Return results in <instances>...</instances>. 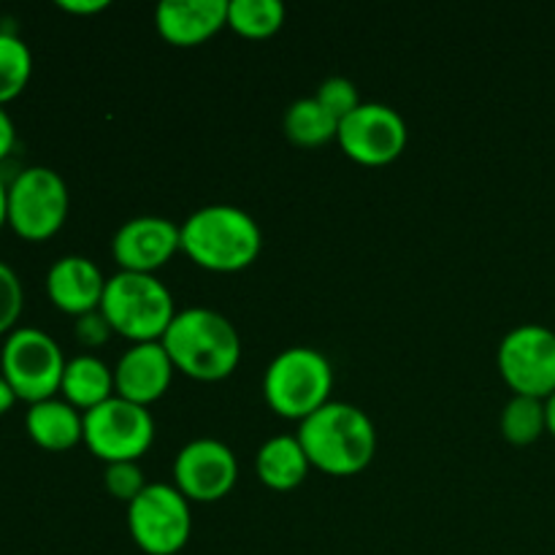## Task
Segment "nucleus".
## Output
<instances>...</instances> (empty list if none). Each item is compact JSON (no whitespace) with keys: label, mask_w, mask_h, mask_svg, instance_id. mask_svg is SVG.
Returning <instances> with one entry per match:
<instances>
[{"label":"nucleus","mask_w":555,"mask_h":555,"mask_svg":"<svg viewBox=\"0 0 555 555\" xmlns=\"http://www.w3.org/2000/svg\"><path fill=\"white\" fill-rule=\"evenodd\" d=\"M173 369L198 383L231 377L242 361V336L225 314L206 307L177 312L160 339Z\"/></svg>","instance_id":"obj_1"},{"label":"nucleus","mask_w":555,"mask_h":555,"mask_svg":"<svg viewBox=\"0 0 555 555\" xmlns=\"http://www.w3.org/2000/svg\"><path fill=\"white\" fill-rule=\"evenodd\" d=\"M298 442L309 464L331 477H352L372 464L377 453V431L363 410L328 401L323 410L298 423Z\"/></svg>","instance_id":"obj_2"},{"label":"nucleus","mask_w":555,"mask_h":555,"mask_svg":"<svg viewBox=\"0 0 555 555\" xmlns=\"http://www.w3.org/2000/svg\"><path fill=\"white\" fill-rule=\"evenodd\" d=\"M179 228H182V253L195 266L217 274L249 269L263 249L260 225L238 206H204Z\"/></svg>","instance_id":"obj_3"},{"label":"nucleus","mask_w":555,"mask_h":555,"mask_svg":"<svg viewBox=\"0 0 555 555\" xmlns=\"http://www.w3.org/2000/svg\"><path fill=\"white\" fill-rule=\"evenodd\" d=\"M101 312L114 334L125 336L133 345L160 341L177 318L171 291L155 274L133 271H117L108 276Z\"/></svg>","instance_id":"obj_4"},{"label":"nucleus","mask_w":555,"mask_h":555,"mask_svg":"<svg viewBox=\"0 0 555 555\" xmlns=\"http://www.w3.org/2000/svg\"><path fill=\"white\" fill-rule=\"evenodd\" d=\"M334 390L331 361L314 347H287L269 363L263 377V399L274 415L304 423L323 410Z\"/></svg>","instance_id":"obj_5"},{"label":"nucleus","mask_w":555,"mask_h":555,"mask_svg":"<svg viewBox=\"0 0 555 555\" xmlns=\"http://www.w3.org/2000/svg\"><path fill=\"white\" fill-rule=\"evenodd\" d=\"M65 356L57 341L41 328H16L0 350V374L16 399L27 404L54 399L65 374Z\"/></svg>","instance_id":"obj_6"},{"label":"nucleus","mask_w":555,"mask_h":555,"mask_svg":"<svg viewBox=\"0 0 555 555\" xmlns=\"http://www.w3.org/2000/svg\"><path fill=\"white\" fill-rule=\"evenodd\" d=\"M68 184L47 166H30L9 184V228L25 242H47L68 217Z\"/></svg>","instance_id":"obj_7"},{"label":"nucleus","mask_w":555,"mask_h":555,"mask_svg":"<svg viewBox=\"0 0 555 555\" xmlns=\"http://www.w3.org/2000/svg\"><path fill=\"white\" fill-rule=\"evenodd\" d=\"M128 531L141 553L177 555L193 534L190 502L166 482H150L133 504H128Z\"/></svg>","instance_id":"obj_8"},{"label":"nucleus","mask_w":555,"mask_h":555,"mask_svg":"<svg viewBox=\"0 0 555 555\" xmlns=\"http://www.w3.org/2000/svg\"><path fill=\"white\" fill-rule=\"evenodd\" d=\"M152 442L155 421L146 406L114 396L95 410L85 412V444L103 464L139 461Z\"/></svg>","instance_id":"obj_9"},{"label":"nucleus","mask_w":555,"mask_h":555,"mask_svg":"<svg viewBox=\"0 0 555 555\" xmlns=\"http://www.w3.org/2000/svg\"><path fill=\"white\" fill-rule=\"evenodd\" d=\"M496 363L513 396L551 399L555 393V331L537 323L518 325L499 345Z\"/></svg>","instance_id":"obj_10"},{"label":"nucleus","mask_w":555,"mask_h":555,"mask_svg":"<svg viewBox=\"0 0 555 555\" xmlns=\"http://www.w3.org/2000/svg\"><path fill=\"white\" fill-rule=\"evenodd\" d=\"M406 139L410 130L404 117L385 103H361L350 117L341 119L336 133L345 155L369 168L399 160L406 150Z\"/></svg>","instance_id":"obj_11"},{"label":"nucleus","mask_w":555,"mask_h":555,"mask_svg":"<svg viewBox=\"0 0 555 555\" xmlns=\"http://www.w3.org/2000/svg\"><path fill=\"white\" fill-rule=\"evenodd\" d=\"M236 455L217 439H193L173 461V488L190 504L220 502L236 488Z\"/></svg>","instance_id":"obj_12"},{"label":"nucleus","mask_w":555,"mask_h":555,"mask_svg":"<svg viewBox=\"0 0 555 555\" xmlns=\"http://www.w3.org/2000/svg\"><path fill=\"white\" fill-rule=\"evenodd\" d=\"M182 249V228L157 215H141L125 222L112 238V255L119 271L155 274Z\"/></svg>","instance_id":"obj_13"},{"label":"nucleus","mask_w":555,"mask_h":555,"mask_svg":"<svg viewBox=\"0 0 555 555\" xmlns=\"http://www.w3.org/2000/svg\"><path fill=\"white\" fill-rule=\"evenodd\" d=\"M173 372L177 369L160 341L133 345L122 352L114 366V388L119 399L150 410L171 388Z\"/></svg>","instance_id":"obj_14"},{"label":"nucleus","mask_w":555,"mask_h":555,"mask_svg":"<svg viewBox=\"0 0 555 555\" xmlns=\"http://www.w3.org/2000/svg\"><path fill=\"white\" fill-rule=\"evenodd\" d=\"M106 276L98 269L95 260L85 255H65L49 269L47 296L60 312L70 318H81L101 309L106 293Z\"/></svg>","instance_id":"obj_15"},{"label":"nucleus","mask_w":555,"mask_h":555,"mask_svg":"<svg viewBox=\"0 0 555 555\" xmlns=\"http://www.w3.org/2000/svg\"><path fill=\"white\" fill-rule=\"evenodd\" d=\"M155 25L171 47H201L228 27V0H163L155 11Z\"/></svg>","instance_id":"obj_16"},{"label":"nucleus","mask_w":555,"mask_h":555,"mask_svg":"<svg viewBox=\"0 0 555 555\" xmlns=\"http://www.w3.org/2000/svg\"><path fill=\"white\" fill-rule=\"evenodd\" d=\"M25 428L27 437L49 453H65V450L85 442V415L57 396L30 404Z\"/></svg>","instance_id":"obj_17"},{"label":"nucleus","mask_w":555,"mask_h":555,"mask_svg":"<svg viewBox=\"0 0 555 555\" xmlns=\"http://www.w3.org/2000/svg\"><path fill=\"white\" fill-rule=\"evenodd\" d=\"M309 469H312V464H309L298 437H293V434L271 437L255 455V472H258L260 482L271 491H293L307 480Z\"/></svg>","instance_id":"obj_18"},{"label":"nucleus","mask_w":555,"mask_h":555,"mask_svg":"<svg viewBox=\"0 0 555 555\" xmlns=\"http://www.w3.org/2000/svg\"><path fill=\"white\" fill-rule=\"evenodd\" d=\"M60 393L68 401L74 410H79L81 415L95 406H101L103 401L114 399L117 388H114V369H108L101 358L95 356H76L65 363L63 385H60Z\"/></svg>","instance_id":"obj_19"},{"label":"nucleus","mask_w":555,"mask_h":555,"mask_svg":"<svg viewBox=\"0 0 555 555\" xmlns=\"http://www.w3.org/2000/svg\"><path fill=\"white\" fill-rule=\"evenodd\" d=\"M336 133H339V119L325 112L314 98H304V101H296L287 108L285 135L296 146L314 150V146L334 141Z\"/></svg>","instance_id":"obj_20"},{"label":"nucleus","mask_w":555,"mask_h":555,"mask_svg":"<svg viewBox=\"0 0 555 555\" xmlns=\"http://www.w3.org/2000/svg\"><path fill=\"white\" fill-rule=\"evenodd\" d=\"M285 25V5L280 0H228V27L242 38H271Z\"/></svg>","instance_id":"obj_21"},{"label":"nucleus","mask_w":555,"mask_h":555,"mask_svg":"<svg viewBox=\"0 0 555 555\" xmlns=\"http://www.w3.org/2000/svg\"><path fill=\"white\" fill-rule=\"evenodd\" d=\"M502 434L515 448H529L547 434L545 401L531 396H513L502 412Z\"/></svg>","instance_id":"obj_22"},{"label":"nucleus","mask_w":555,"mask_h":555,"mask_svg":"<svg viewBox=\"0 0 555 555\" xmlns=\"http://www.w3.org/2000/svg\"><path fill=\"white\" fill-rule=\"evenodd\" d=\"M33 76V54L14 33L0 30V106L22 95Z\"/></svg>","instance_id":"obj_23"},{"label":"nucleus","mask_w":555,"mask_h":555,"mask_svg":"<svg viewBox=\"0 0 555 555\" xmlns=\"http://www.w3.org/2000/svg\"><path fill=\"white\" fill-rule=\"evenodd\" d=\"M103 486H106V491L112 493L117 502L133 504L150 482L144 480V472H141L139 461H119V464H106Z\"/></svg>","instance_id":"obj_24"},{"label":"nucleus","mask_w":555,"mask_h":555,"mask_svg":"<svg viewBox=\"0 0 555 555\" xmlns=\"http://www.w3.org/2000/svg\"><path fill=\"white\" fill-rule=\"evenodd\" d=\"M314 101L325 108L328 114H334L336 119H347L358 106H361V95H358V87L352 85L345 76H331L314 92Z\"/></svg>","instance_id":"obj_25"},{"label":"nucleus","mask_w":555,"mask_h":555,"mask_svg":"<svg viewBox=\"0 0 555 555\" xmlns=\"http://www.w3.org/2000/svg\"><path fill=\"white\" fill-rule=\"evenodd\" d=\"M22 307H25V293H22L20 276L0 260V336L16 331Z\"/></svg>","instance_id":"obj_26"},{"label":"nucleus","mask_w":555,"mask_h":555,"mask_svg":"<svg viewBox=\"0 0 555 555\" xmlns=\"http://www.w3.org/2000/svg\"><path fill=\"white\" fill-rule=\"evenodd\" d=\"M112 325H108V320L103 318V312L98 309V312H90V314H81V318H76V339L81 341L85 347H101L106 345L108 336H112Z\"/></svg>","instance_id":"obj_27"},{"label":"nucleus","mask_w":555,"mask_h":555,"mask_svg":"<svg viewBox=\"0 0 555 555\" xmlns=\"http://www.w3.org/2000/svg\"><path fill=\"white\" fill-rule=\"evenodd\" d=\"M16 144V130H14V119L9 117L5 106H0V163L11 155Z\"/></svg>","instance_id":"obj_28"},{"label":"nucleus","mask_w":555,"mask_h":555,"mask_svg":"<svg viewBox=\"0 0 555 555\" xmlns=\"http://www.w3.org/2000/svg\"><path fill=\"white\" fill-rule=\"evenodd\" d=\"M60 11H68V14L90 16L98 14V11L108 9V0H57Z\"/></svg>","instance_id":"obj_29"},{"label":"nucleus","mask_w":555,"mask_h":555,"mask_svg":"<svg viewBox=\"0 0 555 555\" xmlns=\"http://www.w3.org/2000/svg\"><path fill=\"white\" fill-rule=\"evenodd\" d=\"M16 401H20V399H16V393H14V390H11V385L5 383V377H3V374H0V417H3L5 412H9L11 406L16 404Z\"/></svg>","instance_id":"obj_30"},{"label":"nucleus","mask_w":555,"mask_h":555,"mask_svg":"<svg viewBox=\"0 0 555 555\" xmlns=\"http://www.w3.org/2000/svg\"><path fill=\"white\" fill-rule=\"evenodd\" d=\"M3 225H9V184L0 177V231Z\"/></svg>","instance_id":"obj_31"},{"label":"nucleus","mask_w":555,"mask_h":555,"mask_svg":"<svg viewBox=\"0 0 555 555\" xmlns=\"http://www.w3.org/2000/svg\"><path fill=\"white\" fill-rule=\"evenodd\" d=\"M545 417H547V434L555 439V393L545 399Z\"/></svg>","instance_id":"obj_32"}]
</instances>
